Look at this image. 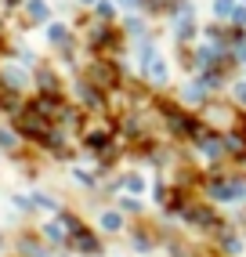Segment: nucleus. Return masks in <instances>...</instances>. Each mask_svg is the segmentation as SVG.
<instances>
[{
  "instance_id": "f03ea898",
  "label": "nucleus",
  "mask_w": 246,
  "mask_h": 257,
  "mask_svg": "<svg viewBox=\"0 0 246 257\" xmlns=\"http://www.w3.org/2000/svg\"><path fill=\"white\" fill-rule=\"evenodd\" d=\"M76 246H83V250H94L98 243H94V239L87 235V232H76Z\"/></svg>"
},
{
  "instance_id": "f257e3e1",
  "label": "nucleus",
  "mask_w": 246,
  "mask_h": 257,
  "mask_svg": "<svg viewBox=\"0 0 246 257\" xmlns=\"http://www.w3.org/2000/svg\"><path fill=\"white\" fill-rule=\"evenodd\" d=\"M91 80L98 83V87H112V83H116V69H112V65H94Z\"/></svg>"
}]
</instances>
